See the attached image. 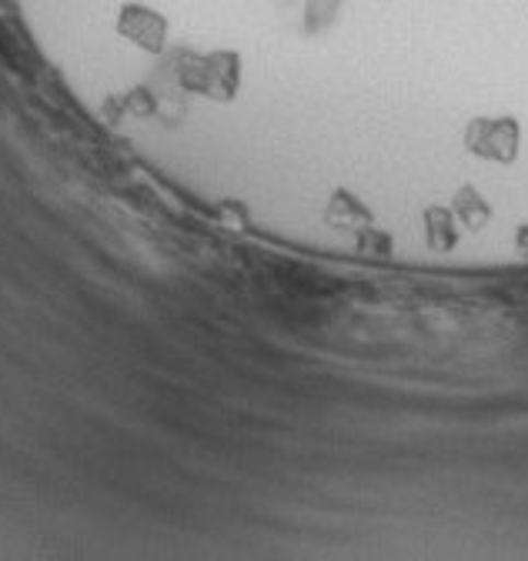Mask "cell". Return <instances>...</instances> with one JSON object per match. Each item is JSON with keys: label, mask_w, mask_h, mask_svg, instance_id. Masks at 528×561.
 <instances>
[{"label": "cell", "mask_w": 528, "mask_h": 561, "mask_svg": "<svg viewBox=\"0 0 528 561\" xmlns=\"http://www.w3.org/2000/svg\"><path fill=\"white\" fill-rule=\"evenodd\" d=\"M335 4H338V0H308V14H311L308 27H311V31L321 27V24L328 21V14L335 11Z\"/></svg>", "instance_id": "cell-7"}, {"label": "cell", "mask_w": 528, "mask_h": 561, "mask_svg": "<svg viewBox=\"0 0 528 561\" xmlns=\"http://www.w3.org/2000/svg\"><path fill=\"white\" fill-rule=\"evenodd\" d=\"M466 145L472 154L485 158V161H498V164H508L515 161L518 154V145H521V130L512 117H479L472 121L469 134H466Z\"/></svg>", "instance_id": "cell-2"}, {"label": "cell", "mask_w": 528, "mask_h": 561, "mask_svg": "<svg viewBox=\"0 0 528 561\" xmlns=\"http://www.w3.org/2000/svg\"><path fill=\"white\" fill-rule=\"evenodd\" d=\"M425 225H428V244H432V248L445 251V248L455 244L458 234H455V228H451V215H448V210L432 207L428 215H425Z\"/></svg>", "instance_id": "cell-6"}, {"label": "cell", "mask_w": 528, "mask_h": 561, "mask_svg": "<svg viewBox=\"0 0 528 561\" xmlns=\"http://www.w3.org/2000/svg\"><path fill=\"white\" fill-rule=\"evenodd\" d=\"M324 225L328 228H335V231H365V228H371L375 225V218H371V210L352 194V191H345V187H338L335 194H332V201L324 204Z\"/></svg>", "instance_id": "cell-4"}, {"label": "cell", "mask_w": 528, "mask_h": 561, "mask_svg": "<svg viewBox=\"0 0 528 561\" xmlns=\"http://www.w3.org/2000/svg\"><path fill=\"white\" fill-rule=\"evenodd\" d=\"M177 84L187 94H202L208 101L228 104L238 94L241 84V60L231 50H218V54H181V67H177Z\"/></svg>", "instance_id": "cell-1"}, {"label": "cell", "mask_w": 528, "mask_h": 561, "mask_svg": "<svg viewBox=\"0 0 528 561\" xmlns=\"http://www.w3.org/2000/svg\"><path fill=\"white\" fill-rule=\"evenodd\" d=\"M455 215L466 221V228H479V225H485L492 218V210L472 187H466V191L455 194Z\"/></svg>", "instance_id": "cell-5"}, {"label": "cell", "mask_w": 528, "mask_h": 561, "mask_svg": "<svg viewBox=\"0 0 528 561\" xmlns=\"http://www.w3.org/2000/svg\"><path fill=\"white\" fill-rule=\"evenodd\" d=\"M117 31L130 41L138 44L151 54L164 50V34H168V24L158 11L151 8H141V4H127L120 8V18H117Z\"/></svg>", "instance_id": "cell-3"}]
</instances>
